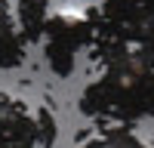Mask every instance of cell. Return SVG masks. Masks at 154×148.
<instances>
[{"label": "cell", "mask_w": 154, "mask_h": 148, "mask_svg": "<svg viewBox=\"0 0 154 148\" xmlns=\"http://www.w3.org/2000/svg\"><path fill=\"white\" fill-rule=\"evenodd\" d=\"M99 83L108 99V117L120 123L154 117V62L130 53L126 59L108 65Z\"/></svg>", "instance_id": "1"}, {"label": "cell", "mask_w": 154, "mask_h": 148, "mask_svg": "<svg viewBox=\"0 0 154 148\" xmlns=\"http://www.w3.org/2000/svg\"><path fill=\"white\" fill-rule=\"evenodd\" d=\"M46 43L65 46L71 53H77L80 46H93L96 43V25L86 16H74V12H56L46 22Z\"/></svg>", "instance_id": "2"}, {"label": "cell", "mask_w": 154, "mask_h": 148, "mask_svg": "<svg viewBox=\"0 0 154 148\" xmlns=\"http://www.w3.org/2000/svg\"><path fill=\"white\" fill-rule=\"evenodd\" d=\"M37 139V120L25 114V105L0 93V142H25Z\"/></svg>", "instance_id": "3"}, {"label": "cell", "mask_w": 154, "mask_h": 148, "mask_svg": "<svg viewBox=\"0 0 154 148\" xmlns=\"http://www.w3.org/2000/svg\"><path fill=\"white\" fill-rule=\"evenodd\" d=\"M102 16L114 25H154V0H105Z\"/></svg>", "instance_id": "4"}, {"label": "cell", "mask_w": 154, "mask_h": 148, "mask_svg": "<svg viewBox=\"0 0 154 148\" xmlns=\"http://www.w3.org/2000/svg\"><path fill=\"white\" fill-rule=\"evenodd\" d=\"M46 3L49 0H19V25H22V34L25 40H43V31H46Z\"/></svg>", "instance_id": "5"}, {"label": "cell", "mask_w": 154, "mask_h": 148, "mask_svg": "<svg viewBox=\"0 0 154 148\" xmlns=\"http://www.w3.org/2000/svg\"><path fill=\"white\" fill-rule=\"evenodd\" d=\"M46 62H49V68H53L59 77H68V74L74 71V53L65 46H56V43H46Z\"/></svg>", "instance_id": "6"}, {"label": "cell", "mask_w": 154, "mask_h": 148, "mask_svg": "<svg viewBox=\"0 0 154 148\" xmlns=\"http://www.w3.org/2000/svg\"><path fill=\"white\" fill-rule=\"evenodd\" d=\"M133 53L145 62H154V25H139L133 34Z\"/></svg>", "instance_id": "7"}, {"label": "cell", "mask_w": 154, "mask_h": 148, "mask_svg": "<svg viewBox=\"0 0 154 148\" xmlns=\"http://www.w3.org/2000/svg\"><path fill=\"white\" fill-rule=\"evenodd\" d=\"M37 142H40L43 148L56 145V120H53V111L49 108L37 111Z\"/></svg>", "instance_id": "8"}, {"label": "cell", "mask_w": 154, "mask_h": 148, "mask_svg": "<svg viewBox=\"0 0 154 148\" xmlns=\"http://www.w3.org/2000/svg\"><path fill=\"white\" fill-rule=\"evenodd\" d=\"M0 148H31V145H25V142H0Z\"/></svg>", "instance_id": "9"}]
</instances>
